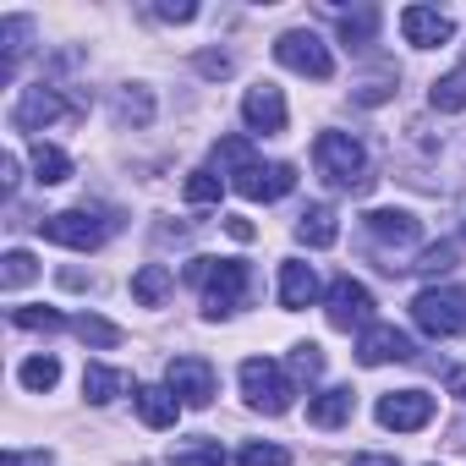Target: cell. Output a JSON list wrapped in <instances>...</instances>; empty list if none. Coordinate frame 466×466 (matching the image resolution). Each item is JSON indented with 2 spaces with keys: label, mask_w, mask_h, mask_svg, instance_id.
<instances>
[{
  "label": "cell",
  "mask_w": 466,
  "mask_h": 466,
  "mask_svg": "<svg viewBox=\"0 0 466 466\" xmlns=\"http://www.w3.org/2000/svg\"><path fill=\"white\" fill-rule=\"evenodd\" d=\"M214 159L230 165V187H237L242 198H253V203H275V198H286L297 187V165H264L242 137H219Z\"/></svg>",
  "instance_id": "6da1fadb"
},
{
  "label": "cell",
  "mask_w": 466,
  "mask_h": 466,
  "mask_svg": "<svg viewBox=\"0 0 466 466\" xmlns=\"http://www.w3.org/2000/svg\"><path fill=\"white\" fill-rule=\"evenodd\" d=\"M313 159H319V176H324L329 187H346V192H368V187H373L368 148H362L351 132H319Z\"/></svg>",
  "instance_id": "7a4b0ae2"
},
{
  "label": "cell",
  "mask_w": 466,
  "mask_h": 466,
  "mask_svg": "<svg viewBox=\"0 0 466 466\" xmlns=\"http://www.w3.org/2000/svg\"><path fill=\"white\" fill-rule=\"evenodd\" d=\"M411 319L433 340L466 335V286H428V291H417L411 297Z\"/></svg>",
  "instance_id": "3957f363"
},
{
  "label": "cell",
  "mask_w": 466,
  "mask_h": 466,
  "mask_svg": "<svg viewBox=\"0 0 466 466\" xmlns=\"http://www.w3.org/2000/svg\"><path fill=\"white\" fill-rule=\"evenodd\" d=\"M39 230H45V242H56V248L94 253V248H105V237L116 230V219L110 214H94V208H61V214H45Z\"/></svg>",
  "instance_id": "277c9868"
},
{
  "label": "cell",
  "mask_w": 466,
  "mask_h": 466,
  "mask_svg": "<svg viewBox=\"0 0 466 466\" xmlns=\"http://www.w3.org/2000/svg\"><path fill=\"white\" fill-rule=\"evenodd\" d=\"M242 395H248V406H253V411L280 417V411H291L297 384L286 379V368H280V362H269V357H248V362H242Z\"/></svg>",
  "instance_id": "5b68a950"
},
{
  "label": "cell",
  "mask_w": 466,
  "mask_h": 466,
  "mask_svg": "<svg viewBox=\"0 0 466 466\" xmlns=\"http://www.w3.org/2000/svg\"><path fill=\"white\" fill-rule=\"evenodd\" d=\"M275 61H280L286 72H297V77H313V83H329V77H335V56H329V45H324L313 28L280 34V39H275Z\"/></svg>",
  "instance_id": "8992f818"
},
{
  "label": "cell",
  "mask_w": 466,
  "mask_h": 466,
  "mask_svg": "<svg viewBox=\"0 0 466 466\" xmlns=\"http://www.w3.org/2000/svg\"><path fill=\"white\" fill-rule=\"evenodd\" d=\"M248 297H253V269L242 258H214V275L203 280V313L225 319V313L248 308Z\"/></svg>",
  "instance_id": "52a82bcc"
},
{
  "label": "cell",
  "mask_w": 466,
  "mask_h": 466,
  "mask_svg": "<svg viewBox=\"0 0 466 466\" xmlns=\"http://www.w3.org/2000/svg\"><path fill=\"white\" fill-rule=\"evenodd\" d=\"M72 116H83V105H72L61 88H50V83H34V88H23V99H17V110H12V127L17 132H45V127H56V121H72Z\"/></svg>",
  "instance_id": "ba28073f"
},
{
  "label": "cell",
  "mask_w": 466,
  "mask_h": 466,
  "mask_svg": "<svg viewBox=\"0 0 466 466\" xmlns=\"http://www.w3.org/2000/svg\"><path fill=\"white\" fill-rule=\"evenodd\" d=\"M324 313H329L335 329H368V324H373V291H368L362 280L340 275V280H329V291H324Z\"/></svg>",
  "instance_id": "9c48e42d"
},
{
  "label": "cell",
  "mask_w": 466,
  "mask_h": 466,
  "mask_svg": "<svg viewBox=\"0 0 466 466\" xmlns=\"http://www.w3.org/2000/svg\"><path fill=\"white\" fill-rule=\"evenodd\" d=\"M165 384H170V395H176L181 406H192V411H203V406L219 395V379H214V368H208L203 357H170Z\"/></svg>",
  "instance_id": "30bf717a"
},
{
  "label": "cell",
  "mask_w": 466,
  "mask_h": 466,
  "mask_svg": "<svg viewBox=\"0 0 466 466\" xmlns=\"http://www.w3.org/2000/svg\"><path fill=\"white\" fill-rule=\"evenodd\" d=\"M242 121H248V132L280 137V132H286V121H291V110H286V94H280L275 83H253V88L242 94Z\"/></svg>",
  "instance_id": "8fae6325"
},
{
  "label": "cell",
  "mask_w": 466,
  "mask_h": 466,
  "mask_svg": "<svg viewBox=\"0 0 466 466\" xmlns=\"http://www.w3.org/2000/svg\"><path fill=\"white\" fill-rule=\"evenodd\" d=\"M433 411H439V400H433L428 390H395V395L379 400V422L395 428V433H417V428H428Z\"/></svg>",
  "instance_id": "7c38bea8"
},
{
  "label": "cell",
  "mask_w": 466,
  "mask_h": 466,
  "mask_svg": "<svg viewBox=\"0 0 466 466\" xmlns=\"http://www.w3.org/2000/svg\"><path fill=\"white\" fill-rule=\"evenodd\" d=\"M411 357H417V346H411V335H400L395 324H368V329L357 335V362H362V368L411 362Z\"/></svg>",
  "instance_id": "4fadbf2b"
},
{
  "label": "cell",
  "mask_w": 466,
  "mask_h": 466,
  "mask_svg": "<svg viewBox=\"0 0 466 466\" xmlns=\"http://www.w3.org/2000/svg\"><path fill=\"white\" fill-rule=\"evenodd\" d=\"M400 34H406V45H417V50H439V45L455 39V23H450L439 6H406V12H400Z\"/></svg>",
  "instance_id": "5bb4252c"
},
{
  "label": "cell",
  "mask_w": 466,
  "mask_h": 466,
  "mask_svg": "<svg viewBox=\"0 0 466 466\" xmlns=\"http://www.w3.org/2000/svg\"><path fill=\"white\" fill-rule=\"evenodd\" d=\"M362 230H368V242H379V248H411L422 237V225L406 208H373V214H362Z\"/></svg>",
  "instance_id": "9a60e30c"
},
{
  "label": "cell",
  "mask_w": 466,
  "mask_h": 466,
  "mask_svg": "<svg viewBox=\"0 0 466 466\" xmlns=\"http://www.w3.org/2000/svg\"><path fill=\"white\" fill-rule=\"evenodd\" d=\"M313 297H319V275H313V264L286 258V264H280V308L302 313V308H313Z\"/></svg>",
  "instance_id": "2e32d148"
},
{
  "label": "cell",
  "mask_w": 466,
  "mask_h": 466,
  "mask_svg": "<svg viewBox=\"0 0 466 466\" xmlns=\"http://www.w3.org/2000/svg\"><path fill=\"white\" fill-rule=\"evenodd\" d=\"M297 242H308V248H335L340 242V219H335L329 203H308L297 214Z\"/></svg>",
  "instance_id": "e0dca14e"
},
{
  "label": "cell",
  "mask_w": 466,
  "mask_h": 466,
  "mask_svg": "<svg viewBox=\"0 0 466 466\" xmlns=\"http://www.w3.org/2000/svg\"><path fill=\"white\" fill-rule=\"evenodd\" d=\"M137 417L148 422V428H176V417H181V400L170 395V384H137Z\"/></svg>",
  "instance_id": "ac0fdd59"
},
{
  "label": "cell",
  "mask_w": 466,
  "mask_h": 466,
  "mask_svg": "<svg viewBox=\"0 0 466 466\" xmlns=\"http://www.w3.org/2000/svg\"><path fill=\"white\" fill-rule=\"evenodd\" d=\"M127 390H132V373L105 368V362H88V368H83V395H88L94 406H110V400L127 395Z\"/></svg>",
  "instance_id": "d6986e66"
},
{
  "label": "cell",
  "mask_w": 466,
  "mask_h": 466,
  "mask_svg": "<svg viewBox=\"0 0 466 466\" xmlns=\"http://www.w3.org/2000/svg\"><path fill=\"white\" fill-rule=\"evenodd\" d=\"M351 411H357L351 390H324V395L308 400V422L313 428H340V422H351Z\"/></svg>",
  "instance_id": "ffe728a7"
},
{
  "label": "cell",
  "mask_w": 466,
  "mask_h": 466,
  "mask_svg": "<svg viewBox=\"0 0 466 466\" xmlns=\"http://www.w3.org/2000/svg\"><path fill=\"white\" fill-rule=\"evenodd\" d=\"M28 39H34V23H28V17H0V45H6L0 77H12V72H17V61L28 56Z\"/></svg>",
  "instance_id": "44dd1931"
},
{
  "label": "cell",
  "mask_w": 466,
  "mask_h": 466,
  "mask_svg": "<svg viewBox=\"0 0 466 466\" xmlns=\"http://www.w3.org/2000/svg\"><path fill=\"white\" fill-rule=\"evenodd\" d=\"M34 181L39 187H61L66 176H72V159H66V148H56V143H34Z\"/></svg>",
  "instance_id": "7402d4cb"
},
{
  "label": "cell",
  "mask_w": 466,
  "mask_h": 466,
  "mask_svg": "<svg viewBox=\"0 0 466 466\" xmlns=\"http://www.w3.org/2000/svg\"><path fill=\"white\" fill-rule=\"evenodd\" d=\"M170 286H176V280H170L165 264H143V269L132 275V297H137L143 308H159V302L170 297Z\"/></svg>",
  "instance_id": "603a6c76"
},
{
  "label": "cell",
  "mask_w": 466,
  "mask_h": 466,
  "mask_svg": "<svg viewBox=\"0 0 466 466\" xmlns=\"http://www.w3.org/2000/svg\"><path fill=\"white\" fill-rule=\"evenodd\" d=\"M72 335H77L83 346H99V351H110V346L127 340L121 324H110V319H99V313H77V319H72Z\"/></svg>",
  "instance_id": "cb8c5ba5"
},
{
  "label": "cell",
  "mask_w": 466,
  "mask_h": 466,
  "mask_svg": "<svg viewBox=\"0 0 466 466\" xmlns=\"http://www.w3.org/2000/svg\"><path fill=\"white\" fill-rule=\"evenodd\" d=\"M116 121H121V127H148V121H154V99H148V88L127 83V88L116 94Z\"/></svg>",
  "instance_id": "d4e9b609"
},
{
  "label": "cell",
  "mask_w": 466,
  "mask_h": 466,
  "mask_svg": "<svg viewBox=\"0 0 466 466\" xmlns=\"http://www.w3.org/2000/svg\"><path fill=\"white\" fill-rule=\"evenodd\" d=\"M373 34H379V12H373V6H357V12L340 17V45H346V50L373 45Z\"/></svg>",
  "instance_id": "484cf974"
},
{
  "label": "cell",
  "mask_w": 466,
  "mask_h": 466,
  "mask_svg": "<svg viewBox=\"0 0 466 466\" xmlns=\"http://www.w3.org/2000/svg\"><path fill=\"white\" fill-rule=\"evenodd\" d=\"M428 105H433L439 116H455V110H466V66H455L450 77H439V83H433V94H428Z\"/></svg>",
  "instance_id": "4316f807"
},
{
  "label": "cell",
  "mask_w": 466,
  "mask_h": 466,
  "mask_svg": "<svg viewBox=\"0 0 466 466\" xmlns=\"http://www.w3.org/2000/svg\"><path fill=\"white\" fill-rule=\"evenodd\" d=\"M170 466H225V444L219 439H187L170 450Z\"/></svg>",
  "instance_id": "83f0119b"
},
{
  "label": "cell",
  "mask_w": 466,
  "mask_h": 466,
  "mask_svg": "<svg viewBox=\"0 0 466 466\" xmlns=\"http://www.w3.org/2000/svg\"><path fill=\"white\" fill-rule=\"evenodd\" d=\"M17 379H23V390L45 395V390H56V384H61V362H56V357H28V362L17 368Z\"/></svg>",
  "instance_id": "f1b7e54d"
},
{
  "label": "cell",
  "mask_w": 466,
  "mask_h": 466,
  "mask_svg": "<svg viewBox=\"0 0 466 466\" xmlns=\"http://www.w3.org/2000/svg\"><path fill=\"white\" fill-rule=\"evenodd\" d=\"M286 368H291V379H297V384H313V379L324 373V351H319L313 340H297V346H291V357H286Z\"/></svg>",
  "instance_id": "f546056e"
},
{
  "label": "cell",
  "mask_w": 466,
  "mask_h": 466,
  "mask_svg": "<svg viewBox=\"0 0 466 466\" xmlns=\"http://www.w3.org/2000/svg\"><path fill=\"white\" fill-rule=\"evenodd\" d=\"M34 275H39V258L23 253V248H12V253H6V269H0V286H6V291H23Z\"/></svg>",
  "instance_id": "4dcf8cb0"
},
{
  "label": "cell",
  "mask_w": 466,
  "mask_h": 466,
  "mask_svg": "<svg viewBox=\"0 0 466 466\" xmlns=\"http://www.w3.org/2000/svg\"><path fill=\"white\" fill-rule=\"evenodd\" d=\"M12 324L17 329H45V335L50 329H72V319H61L56 308H12Z\"/></svg>",
  "instance_id": "1f68e13d"
},
{
  "label": "cell",
  "mask_w": 466,
  "mask_h": 466,
  "mask_svg": "<svg viewBox=\"0 0 466 466\" xmlns=\"http://www.w3.org/2000/svg\"><path fill=\"white\" fill-rule=\"evenodd\" d=\"M219 187H225V181H219L214 170H192V176H187V187H181V198L203 208V203H219Z\"/></svg>",
  "instance_id": "d6a6232c"
},
{
  "label": "cell",
  "mask_w": 466,
  "mask_h": 466,
  "mask_svg": "<svg viewBox=\"0 0 466 466\" xmlns=\"http://www.w3.org/2000/svg\"><path fill=\"white\" fill-rule=\"evenodd\" d=\"M455 253H461L455 242H433V248H422V258H417L411 269H417V275H450V269H455Z\"/></svg>",
  "instance_id": "836d02e7"
},
{
  "label": "cell",
  "mask_w": 466,
  "mask_h": 466,
  "mask_svg": "<svg viewBox=\"0 0 466 466\" xmlns=\"http://www.w3.org/2000/svg\"><path fill=\"white\" fill-rule=\"evenodd\" d=\"M237 466H291V450H280V444H248L237 455Z\"/></svg>",
  "instance_id": "e575fe53"
},
{
  "label": "cell",
  "mask_w": 466,
  "mask_h": 466,
  "mask_svg": "<svg viewBox=\"0 0 466 466\" xmlns=\"http://www.w3.org/2000/svg\"><path fill=\"white\" fill-rule=\"evenodd\" d=\"M154 17L159 23H192L198 6H192V0H154Z\"/></svg>",
  "instance_id": "d590c367"
},
{
  "label": "cell",
  "mask_w": 466,
  "mask_h": 466,
  "mask_svg": "<svg viewBox=\"0 0 466 466\" xmlns=\"http://www.w3.org/2000/svg\"><path fill=\"white\" fill-rule=\"evenodd\" d=\"M17 181H23V159H17V154H6V159H0V187L17 192Z\"/></svg>",
  "instance_id": "8d00e7d4"
},
{
  "label": "cell",
  "mask_w": 466,
  "mask_h": 466,
  "mask_svg": "<svg viewBox=\"0 0 466 466\" xmlns=\"http://www.w3.org/2000/svg\"><path fill=\"white\" fill-rule=\"evenodd\" d=\"M198 72H203V77H225V72H230V56H214V50H208V56H198Z\"/></svg>",
  "instance_id": "74e56055"
},
{
  "label": "cell",
  "mask_w": 466,
  "mask_h": 466,
  "mask_svg": "<svg viewBox=\"0 0 466 466\" xmlns=\"http://www.w3.org/2000/svg\"><path fill=\"white\" fill-rule=\"evenodd\" d=\"M225 230H230L237 242H253V237H258V230H253V219H242V214H225Z\"/></svg>",
  "instance_id": "f35d334b"
},
{
  "label": "cell",
  "mask_w": 466,
  "mask_h": 466,
  "mask_svg": "<svg viewBox=\"0 0 466 466\" xmlns=\"http://www.w3.org/2000/svg\"><path fill=\"white\" fill-rule=\"evenodd\" d=\"M450 395H455V400H466V362H461V368H450Z\"/></svg>",
  "instance_id": "ab89813d"
},
{
  "label": "cell",
  "mask_w": 466,
  "mask_h": 466,
  "mask_svg": "<svg viewBox=\"0 0 466 466\" xmlns=\"http://www.w3.org/2000/svg\"><path fill=\"white\" fill-rule=\"evenodd\" d=\"M351 466H400L395 455H351Z\"/></svg>",
  "instance_id": "60d3db41"
}]
</instances>
